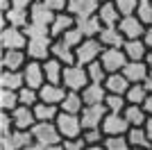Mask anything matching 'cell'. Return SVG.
I'll return each instance as SVG.
<instances>
[{
  "instance_id": "obj_4",
  "label": "cell",
  "mask_w": 152,
  "mask_h": 150,
  "mask_svg": "<svg viewBox=\"0 0 152 150\" xmlns=\"http://www.w3.org/2000/svg\"><path fill=\"white\" fill-rule=\"evenodd\" d=\"M52 41L55 39L50 34H43V37H30L27 39V57L30 59H37V62H45L48 57H52Z\"/></svg>"
},
{
  "instance_id": "obj_36",
  "label": "cell",
  "mask_w": 152,
  "mask_h": 150,
  "mask_svg": "<svg viewBox=\"0 0 152 150\" xmlns=\"http://www.w3.org/2000/svg\"><path fill=\"white\" fill-rule=\"evenodd\" d=\"M86 73H89V80L91 82H98V84H104V80H107V68L102 66L100 59H95V62L86 64Z\"/></svg>"
},
{
  "instance_id": "obj_39",
  "label": "cell",
  "mask_w": 152,
  "mask_h": 150,
  "mask_svg": "<svg viewBox=\"0 0 152 150\" xmlns=\"http://www.w3.org/2000/svg\"><path fill=\"white\" fill-rule=\"evenodd\" d=\"M82 139L86 141V146H93V143H104L107 134H104L102 127H91V130H84L82 132Z\"/></svg>"
},
{
  "instance_id": "obj_37",
  "label": "cell",
  "mask_w": 152,
  "mask_h": 150,
  "mask_svg": "<svg viewBox=\"0 0 152 150\" xmlns=\"http://www.w3.org/2000/svg\"><path fill=\"white\" fill-rule=\"evenodd\" d=\"M104 107H107L109 112L114 114H123L127 107V98L121 93H107V98H104Z\"/></svg>"
},
{
  "instance_id": "obj_20",
  "label": "cell",
  "mask_w": 152,
  "mask_h": 150,
  "mask_svg": "<svg viewBox=\"0 0 152 150\" xmlns=\"http://www.w3.org/2000/svg\"><path fill=\"white\" fill-rule=\"evenodd\" d=\"M80 93H82V98H84V105H102L104 98H107V89H104V84L89 82Z\"/></svg>"
},
{
  "instance_id": "obj_52",
  "label": "cell",
  "mask_w": 152,
  "mask_h": 150,
  "mask_svg": "<svg viewBox=\"0 0 152 150\" xmlns=\"http://www.w3.org/2000/svg\"><path fill=\"white\" fill-rule=\"evenodd\" d=\"M145 132H148V137H150V143H152V118H148V123H145Z\"/></svg>"
},
{
  "instance_id": "obj_10",
  "label": "cell",
  "mask_w": 152,
  "mask_h": 150,
  "mask_svg": "<svg viewBox=\"0 0 152 150\" xmlns=\"http://www.w3.org/2000/svg\"><path fill=\"white\" fill-rule=\"evenodd\" d=\"M23 77H25V87L32 89H41L45 84V73H43V62H37V59H30V62L23 66Z\"/></svg>"
},
{
  "instance_id": "obj_6",
  "label": "cell",
  "mask_w": 152,
  "mask_h": 150,
  "mask_svg": "<svg viewBox=\"0 0 152 150\" xmlns=\"http://www.w3.org/2000/svg\"><path fill=\"white\" fill-rule=\"evenodd\" d=\"M102 50H104V46L100 43V39H84L82 43L75 48V57H77V64H82V66H86V64L95 62V59H100Z\"/></svg>"
},
{
  "instance_id": "obj_7",
  "label": "cell",
  "mask_w": 152,
  "mask_h": 150,
  "mask_svg": "<svg viewBox=\"0 0 152 150\" xmlns=\"http://www.w3.org/2000/svg\"><path fill=\"white\" fill-rule=\"evenodd\" d=\"M100 62L102 66L107 68V73H121L123 68L127 66V55L123 48H104L100 55Z\"/></svg>"
},
{
  "instance_id": "obj_21",
  "label": "cell",
  "mask_w": 152,
  "mask_h": 150,
  "mask_svg": "<svg viewBox=\"0 0 152 150\" xmlns=\"http://www.w3.org/2000/svg\"><path fill=\"white\" fill-rule=\"evenodd\" d=\"M30 23V9H18V7H12L2 12V27L5 25H14V27H23Z\"/></svg>"
},
{
  "instance_id": "obj_16",
  "label": "cell",
  "mask_w": 152,
  "mask_h": 150,
  "mask_svg": "<svg viewBox=\"0 0 152 150\" xmlns=\"http://www.w3.org/2000/svg\"><path fill=\"white\" fill-rule=\"evenodd\" d=\"M66 93H68V89L64 84H52V82H45L43 87L39 89V98L43 102H50V105H61Z\"/></svg>"
},
{
  "instance_id": "obj_19",
  "label": "cell",
  "mask_w": 152,
  "mask_h": 150,
  "mask_svg": "<svg viewBox=\"0 0 152 150\" xmlns=\"http://www.w3.org/2000/svg\"><path fill=\"white\" fill-rule=\"evenodd\" d=\"M98 39H100V43L104 46V48H123L125 46L127 39L123 37V32L118 30V25H104L102 27V32L98 34Z\"/></svg>"
},
{
  "instance_id": "obj_15",
  "label": "cell",
  "mask_w": 152,
  "mask_h": 150,
  "mask_svg": "<svg viewBox=\"0 0 152 150\" xmlns=\"http://www.w3.org/2000/svg\"><path fill=\"white\" fill-rule=\"evenodd\" d=\"M75 25H77V18L70 12H57V16H55V21H52V25H50L52 39H61L64 34L68 30H73Z\"/></svg>"
},
{
  "instance_id": "obj_35",
  "label": "cell",
  "mask_w": 152,
  "mask_h": 150,
  "mask_svg": "<svg viewBox=\"0 0 152 150\" xmlns=\"http://www.w3.org/2000/svg\"><path fill=\"white\" fill-rule=\"evenodd\" d=\"M18 105H20L18 91H12V89H2L0 91V109L2 112H14Z\"/></svg>"
},
{
  "instance_id": "obj_53",
  "label": "cell",
  "mask_w": 152,
  "mask_h": 150,
  "mask_svg": "<svg viewBox=\"0 0 152 150\" xmlns=\"http://www.w3.org/2000/svg\"><path fill=\"white\" fill-rule=\"evenodd\" d=\"M84 150H107V148H104L102 143H93V146H86Z\"/></svg>"
},
{
  "instance_id": "obj_40",
  "label": "cell",
  "mask_w": 152,
  "mask_h": 150,
  "mask_svg": "<svg viewBox=\"0 0 152 150\" xmlns=\"http://www.w3.org/2000/svg\"><path fill=\"white\" fill-rule=\"evenodd\" d=\"M18 98H20V105H27V107H34L39 102V89H32V87H23L18 91Z\"/></svg>"
},
{
  "instance_id": "obj_18",
  "label": "cell",
  "mask_w": 152,
  "mask_h": 150,
  "mask_svg": "<svg viewBox=\"0 0 152 150\" xmlns=\"http://www.w3.org/2000/svg\"><path fill=\"white\" fill-rule=\"evenodd\" d=\"M30 62L25 50H2V68L5 71H23V66Z\"/></svg>"
},
{
  "instance_id": "obj_22",
  "label": "cell",
  "mask_w": 152,
  "mask_h": 150,
  "mask_svg": "<svg viewBox=\"0 0 152 150\" xmlns=\"http://www.w3.org/2000/svg\"><path fill=\"white\" fill-rule=\"evenodd\" d=\"M123 75H125L127 80L132 82V84H136V82H143L148 77V73H150V68H148V64H145V59L143 62H127V66L121 71Z\"/></svg>"
},
{
  "instance_id": "obj_25",
  "label": "cell",
  "mask_w": 152,
  "mask_h": 150,
  "mask_svg": "<svg viewBox=\"0 0 152 150\" xmlns=\"http://www.w3.org/2000/svg\"><path fill=\"white\" fill-rule=\"evenodd\" d=\"M52 57H57L61 64H75L77 62V57H75V48H70L64 39H55L52 41Z\"/></svg>"
},
{
  "instance_id": "obj_43",
  "label": "cell",
  "mask_w": 152,
  "mask_h": 150,
  "mask_svg": "<svg viewBox=\"0 0 152 150\" xmlns=\"http://www.w3.org/2000/svg\"><path fill=\"white\" fill-rule=\"evenodd\" d=\"M61 39H64V41H66V43L70 46V48H77V46H80V43L84 41V34H82L80 30H77V25H75V27H73V30H68V32H66V34H64Z\"/></svg>"
},
{
  "instance_id": "obj_28",
  "label": "cell",
  "mask_w": 152,
  "mask_h": 150,
  "mask_svg": "<svg viewBox=\"0 0 152 150\" xmlns=\"http://www.w3.org/2000/svg\"><path fill=\"white\" fill-rule=\"evenodd\" d=\"M123 50H125L127 59H132V62H143L148 55V46L143 43V39H127Z\"/></svg>"
},
{
  "instance_id": "obj_33",
  "label": "cell",
  "mask_w": 152,
  "mask_h": 150,
  "mask_svg": "<svg viewBox=\"0 0 152 150\" xmlns=\"http://www.w3.org/2000/svg\"><path fill=\"white\" fill-rule=\"evenodd\" d=\"M127 139H129V146H132V148H152L150 137H148V132H145V125H143V127H129Z\"/></svg>"
},
{
  "instance_id": "obj_29",
  "label": "cell",
  "mask_w": 152,
  "mask_h": 150,
  "mask_svg": "<svg viewBox=\"0 0 152 150\" xmlns=\"http://www.w3.org/2000/svg\"><path fill=\"white\" fill-rule=\"evenodd\" d=\"M123 116L127 118V123L132 125V127H143V125L148 123V118H150L148 112L143 109V105H127Z\"/></svg>"
},
{
  "instance_id": "obj_9",
  "label": "cell",
  "mask_w": 152,
  "mask_h": 150,
  "mask_svg": "<svg viewBox=\"0 0 152 150\" xmlns=\"http://www.w3.org/2000/svg\"><path fill=\"white\" fill-rule=\"evenodd\" d=\"M107 114H109V109L104 107V102H102V105H86V107L82 109V114H80L84 130H91V127H102V121H104V116H107Z\"/></svg>"
},
{
  "instance_id": "obj_55",
  "label": "cell",
  "mask_w": 152,
  "mask_h": 150,
  "mask_svg": "<svg viewBox=\"0 0 152 150\" xmlns=\"http://www.w3.org/2000/svg\"><path fill=\"white\" fill-rule=\"evenodd\" d=\"M132 150H152V148H132Z\"/></svg>"
},
{
  "instance_id": "obj_45",
  "label": "cell",
  "mask_w": 152,
  "mask_h": 150,
  "mask_svg": "<svg viewBox=\"0 0 152 150\" xmlns=\"http://www.w3.org/2000/svg\"><path fill=\"white\" fill-rule=\"evenodd\" d=\"M64 148H66V150H84V148H86V141H84L82 137H77V139H64Z\"/></svg>"
},
{
  "instance_id": "obj_8",
  "label": "cell",
  "mask_w": 152,
  "mask_h": 150,
  "mask_svg": "<svg viewBox=\"0 0 152 150\" xmlns=\"http://www.w3.org/2000/svg\"><path fill=\"white\" fill-rule=\"evenodd\" d=\"M32 141H34V137H32L30 130H12V132H7V134H2L0 148L2 150H23Z\"/></svg>"
},
{
  "instance_id": "obj_49",
  "label": "cell",
  "mask_w": 152,
  "mask_h": 150,
  "mask_svg": "<svg viewBox=\"0 0 152 150\" xmlns=\"http://www.w3.org/2000/svg\"><path fill=\"white\" fill-rule=\"evenodd\" d=\"M43 148H45V146H41L39 141H32V143H27L23 150H43Z\"/></svg>"
},
{
  "instance_id": "obj_24",
  "label": "cell",
  "mask_w": 152,
  "mask_h": 150,
  "mask_svg": "<svg viewBox=\"0 0 152 150\" xmlns=\"http://www.w3.org/2000/svg\"><path fill=\"white\" fill-rule=\"evenodd\" d=\"M102 21L95 16H89V18H77V30L84 34V39H98V34L102 32Z\"/></svg>"
},
{
  "instance_id": "obj_17",
  "label": "cell",
  "mask_w": 152,
  "mask_h": 150,
  "mask_svg": "<svg viewBox=\"0 0 152 150\" xmlns=\"http://www.w3.org/2000/svg\"><path fill=\"white\" fill-rule=\"evenodd\" d=\"M12 118H14V127L16 130H32V125L37 123V114H34V107L18 105L12 112Z\"/></svg>"
},
{
  "instance_id": "obj_13",
  "label": "cell",
  "mask_w": 152,
  "mask_h": 150,
  "mask_svg": "<svg viewBox=\"0 0 152 150\" xmlns=\"http://www.w3.org/2000/svg\"><path fill=\"white\" fill-rule=\"evenodd\" d=\"M129 127H132V125L127 123V118L123 116V114H114V112H109L107 116H104V121H102V130H104V134H107V137L127 134V132H129Z\"/></svg>"
},
{
  "instance_id": "obj_32",
  "label": "cell",
  "mask_w": 152,
  "mask_h": 150,
  "mask_svg": "<svg viewBox=\"0 0 152 150\" xmlns=\"http://www.w3.org/2000/svg\"><path fill=\"white\" fill-rule=\"evenodd\" d=\"M59 112H61V107L59 105H50V102H43V100H39L37 105H34V114H37V121H57Z\"/></svg>"
},
{
  "instance_id": "obj_51",
  "label": "cell",
  "mask_w": 152,
  "mask_h": 150,
  "mask_svg": "<svg viewBox=\"0 0 152 150\" xmlns=\"http://www.w3.org/2000/svg\"><path fill=\"white\" fill-rule=\"evenodd\" d=\"M43 150H66V148H64V141H61V143H52V146H45Z\"/></svg>"
},
{
  "instance_id": "obj_44",
  "label": "cell",
  "mask_w": 152,
  "mask_h": 150,
  "mask_svg": "<svg viewBox=\"0 0 152 150\" xmlns=\"http://www.w3.org/2000/svg\"><path fill=\"white\" fill-rule=\"evenodd\" d=\"M12 130H16V127H14L12 112H2V114H0V132L7 134V132H12Z\"/></svg>"
},
{
  "instance_id": "obj_54",
  "label": "cell",
  "mask_w": 152,
  "mask_h": 150,
  "mask_svg": "<svg viewBox=\"0 0 152 150\" xmlns=\"http://www.w3.org/2000/svg\"><path fill=\"white\" fill-rule=\"evenodd\" d=\"M145 64H148V68L152 71V50H148V55H145Z\"/></svg>"
},
{
  "instance_id": "obj_23",
  "label": "cell",
  "mask_w": 152,
  "mask_h": 150,
  "mask_svg": "<svg viewBox=\"0 0 152 150\" xmlns=\"http://www.w3.org/2000/svg\"><path fill=\"white\" fill-rule=\"evenodd\" d=\"M98 18L102 21V25H118L121 23V12H118V7H116L114 0H107V2H100V9H98Z\"/></svg>"
},
{
  "instance_id": "obj_12",
  "label": "cell",
  "mask_w": 152,
  "mask_h": 150,
  "mask_svg": "<svg viewBox=\"0 0 152 150\" xmlns=\"http://www.w3.org/2000/svg\"><path fill=\"white\" fill-rule=\"evenodd\" d=\"M57 12L50 9V7L41 2V0H34L30 7V23H37V25H43V27H50L52 21H55Z\"/></svg>"
},
{
  "instance_id": "obj_34",
  "label": "cell",
  "mask_w": 152,
  "mask_h": 150,
  "mask_svg": "<svg viewBox=\"0 0 152 150\" xmlns=\"http://www.w3.org/2000/svg\"><path fill=\"white\" fill-rule=\"evenodd\" d=\"M148 96L150 93H148L145 84H143V82H136V84H129L125 98H127V105H143Z\"/></svg>"
},
{
  "instance_id": "obj_30",
  "label": "cell",
  "mask_w": 152,
  "mask_h": 150,
  "mask_svg": "<svg viewBox=\"0 0 152 150\" xmlns=\"http://www.w3.org/2000/svg\"><path fill=\"white\" fill-rule=\"evenodd\" d=\"M0 87L2 89H12V91H20L25 87V77H23V71H5L0 75Z\"/></svg>"
},
{
  "instance_id": "obj_11",
  "label": "cell",
  "mask_w": 152,
  "mask_h": 150,
  "mask_svg": "<svg viewBox=\"0 0 152 150\" xmlns=\"http://www.w3.org/2000/svg\"><path fill=\"white\" fill-rule=\"evenodd\" d=\"M145 27H148V25L143 23L136 14H132V16H123L121 23H118V30L123 32V37H125V39H143Z\"/></svg>"
},
{
  "instance_id": "obj_1",
  "label": "cell",
  "mask_w": 152,
  "mask_h": 150,
  "mask_svg": "<svg viewBox=\"0 0 152 150\" xmlns=\"http://www.w3.org/2000/svg\"><path fill=\"white\" fill-rule=\"evenodd\" d=\"M89 73H86V66L82 64H68L66 68H64V77H61V84L68 91H82L86 84H89Z\"/></svg>"
},
{
  "instance_id": "obj_2",
  "label": "cell",
  "mask_w": 152,
  "mask_h": 150,
  "mask_svg": "<svg viewBox=\"0 0 152 150\" xmlns=\"http://www.w3.org/2000/svg\"><path fill=\"white\" fill-rule=\"evenodd\" d=\"M30 132L34 137V141H39L41 146H52V143H61L64 141L57 123H52V121H37Z\"/></svg>"
},
{
  "instance_id": "obj_50",
  "label": "cell",
  "mask_w": 152,
  "mask_h": 150,
  "mask_svg": "<svg viewBox=\"0 0 152 150\" xmlns=\"http://www.w3.org/2000/svg\"><path fill=\"white\" fill-rule=\"evenodd\" d=\"M143 84H145V89H148V93H152V71L148 73V77L143 80Z\"/></svg>"
},
{
  "instance_id": "obj_14",
  "label": "cell",
  "mask_w": 152,
  "mask_h": 150,
  "mask_svg": "<svg viewBox=\"0 0 152 150\" xmlns=\"http://www.w3.org/2000/svg\"><path fill=\"white\" fill-rule=\"evenodd\" d=\"M102 0H68V9L75 18H89V16H95L98 9H100Z\"/></svg>"
},
{
  "instance_id": "obj_42",
  "label": "cell",
  "mask_w": 152,
  "mask_h": 150,
  "mask_svg": "<svg viewBox=\"0 0 152 150\" xmlns=\"http://www.w3.org/2000/svg\"><path fill=\"white\" fill-rule=\"evenodd\" d=\"M136 16L150 27V25H152V0H141L139 9H136Z\"/></svg>"
},
{
  "instance_id": "obj_27",
  "label": "cell",
  "mask_w": 152,
  "mask_h": 150,
  "mask_svg": "<svg viewBox=\"0 0 152 150\" xmlns=\"http://www.w3.org/2000/svg\"><path fill=\"white\" fill-rule=\"evenodd\" d=\"M129 84H132V82L127 80L123 73H109L107 80H104V89H107V93H121V96H125L127 89H129Z\"/></svg>"
},
{
  "instance_id": "obj_47",
  "label": "cell",
  "mask_w": 152,
  "mask_h": 150,
  "mask_svg": "<svg viewBox=\"0 0 152 150\" xmlns=\"http://www.w3.org/2000/svg\"><path fill=\"white\" fill-rule=\"evenodd\" d=\"M143 43L148 46V50H152V25L145 27V34H143Z\"/></svg>"
},
{
  "instance_id": "obj_46",
  "label": "cell",
  "mask_w": 152,
  "mask_h": 150,
  "mask_svg": "<svg viewBox=\"0 0 152 150\" xmlns=\"http://www.w3.org/2000/svg\"><path fill=\"white\" fill-rule=\"evenodd\" d=\"M34 0H12V7H18V9H30Z\"/></svg>"
},
{
  "instance_id": "obj_5",
  "label": "cell",
  "mask_w": 152,
  "mask_h": 150,
  "mask_svg": "<svg viewBox=\"0 0 152 150\" xmlns=\"http://www.w3.org/2000/svg\"><path fill=\"white\" fill-rule=\"evenodd\" d=\"M0 43H2V50H25L27 48V34L23 27L5 25L2 32H0Z\"/></svg>"
},
{
  "instance_id": "obj_56",
  "label": "cell",
  "mask_w": 152,
  "mask_h": 150,
  "mask_svg": "<svg viewBox=\"0 0 152 150\" xmlns=\"http://www.w3.org/2000/svg\"><path fill=\"white\" fill-rule=\"evenodd\" d=\"M102 2H107V0H102Z\"/></svg>"
},
{
  "instance_id": "obj_41",
  "label": "cell",
  "mask_w": 152,
  "mask_h": 150,
  "mask_svg": "<svg viewBox=\"0 0 152 150\" xmlns=\"http://www.w3.org/2000/svg\"><path fill=\"white\" fill-rule=\"evenodd\" d=\"M116 7H118V12H121V16H132V14H136V9H139L141 0H114Z\"/></svg>"
},
{
  "instance_id": "obj_48",
  "label": "cell",
  "mask_w": 152,
  "mask_h": 150,
  "mask_svg": "<svg viewBox=\"0 0 152 150\" xmlns=\"http://www.w3.org/2000/svg\"><path fill=\"white\" fill-rule=\"evenodd\" d=\"M143 109H145V112H148V116L152 118V93L145 98V102H143Z\"/></svg>"
},
{
  "instance_id": "obj_38",
  "label": "cell",
  "mask_w": 152,
  "mask_h": 150,
  "mask_svg": "<svg viewBox=\"0 0 152 150\" xmlns=\"http://www.w3.org/2000/svg\"><path fill=\"white\" fill-rule=\"evenodd\" d=\"M102 146H104L107 150H132L127 134H116V137H107Z\"/></svg>"
},
{
  "instance_id": "obj_26",
  "label": "cell",
  "mask_w": 152,
  "mask_h": 150,
  "mask_svg": "<svg viewBox=\"0 0 152 150\" xmlns=\"http://www.w3.org/2000/svg\"><path fill=\"white\" fill-rule=\"evenodd\" d=\"M64 68L66 64H61L57 57H48L43 62V73H45V80L52 82V84H61V77H64Z\"/></svg>"
},
{
  "instance_id": "obj_3",
  "label": "cell",
  "mask_w": 152,
  "mask_h": 150,
  "mask_svg": "<svg viewBox=\"0 0 152 150\" xmlns=\"http://www.w3.org/2000/svg\"><path fill=\"white\" fill-rule=\"evenodd\" d=\"M55 123H57V127H59L61 139H77V137H82V132H84V125H82L80 114L59 112V116H57Z\"/></svg>"
},
{
  "instance_id": "obj_31",
  "label": "cell",
  "mask_w": 152,
  "mask_h": 150,
  "mask_svg": "<svg viewBox=\"0 0 152 150\" xmlns=\"http://www.w3.org/2000/svg\"><path fill=\"white\" fill-rule=\"evenodd\" d=\"M59 107H61V112H68V114H82V109L86 105H84V98L80 91H68Z\"/></svg>"
}]
</instances>
